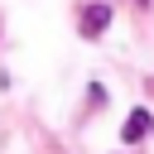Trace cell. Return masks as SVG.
<instances>
[{"label": "cell", "instance_id": "obj_2", "mask_svg": "<svg viewBox=\"0 0 154 154\" xmlns=\"http://www.w3.org/2000/svg\"><path fill=\"white\" fill-rule=\"evenodd\" d=\"M149 130H154V120H149L144 111H135V116H130V120L120 125V140H125V144H135V140H144Z\"/></svg>", "mask_w": 154, "mask_h": 154}, {"label": "cell", "instance_id": "obj_4", "mask_svg": "<svg viewBox=\"0 0 154 154\" xmlns=\"http://www.w3.org/2000/svg\"><path fill=\"white\" fill-rule=\"evenodd\" d=\"M149 91H154V77H149Z\"/></svg>", "mask_w": 154, "mask_h": 154}, {"label": "cell", "instance_id": "obj_3", "mask_svg": "<svg viewBox=\"0 0 154 154\" xmlns=\"http://www.w3.org/2000/svg\"><path fill=\"white\" fill-rule=\"evenodd\" d=\"M135 5H149V0H135Z\"/></svg>", "mask_w": 154, "mask_h": 154}, {"label": "cell", "instance_id": "obj_1", "mask_svg": "<svg viewBox=\"0 0 154 154\" xmlns=\"http://www.w3.org/2000/svg\"><path fill=\"white\" fill-rule=\"evenodd\" d=\"M106 24H111V5H87V10L77 14V29H82V38H96Z\"/></svg>", "mask_w": 154, "mask_h": 154}]
</instances>
